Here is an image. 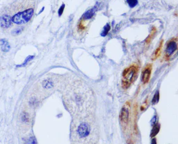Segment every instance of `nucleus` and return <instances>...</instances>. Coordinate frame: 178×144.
<instances>
[{
    "mask_svg": "<svg viewBox=\"0 0 178 144\" xmlns=\"http://www.w3.org/2000/svg\"><path fill=\"white\" fill-rule=\"evenodd\" d=\"M151 70H152V67L150 65H148L145 67L143 72H142V76H141V80L143 82V83L145 84L149 81L151 75Z\"/></svg>",
    "mask_w": 178,
    "mask_h": 144,
    "instance_id": "423d86ee",
    "label": "nucleus"
},
{
    "mask_svg": "<svg viewBox=\"0 0 178 144\" xmlns=\"http://www.w3.org/2000/svg\"><path fill=\"white\" fill-rule=\"evenodd\" d=\"M127 2L130 8H134L138 4V0H127Z\"/></svg>",
    "mask_w": 178,
    "mask_h": 144,
    "instance_id": "f8f14e48",
    "label": "nucleus"
},
{
    "mask_svg": "<svg viewBox=\"0 0 178 144\" xmlns=\"http://www.w3.org/2000/svg\"><path fill=\"white\" fill-rule=\"evenodd\" d=\"M35 143H36V142H35V139H34V137H31L27 140L26 144H35Z\"/></svg>",
    "mask_w": 178,
    "mask_h": 144,
    "instance_id": "f3484780",
    "label": "nucleus"
},
{
    "mask_svg": "<svg viewBox=\"0 0 178 144\" xmlns=\"http://www.w3.org/2000/svg\"><path fill=\"white\" fill-rule=\"evenodd\" d=\"M22 29H20V28H19V29H15L14 31H13L12 34L13 35H19V34H20V33H22Z\"/></svg>",
    "mask_w": 178,
    "mask_h": 144,
    "instance_id": "dca6fc26",
    "label": "nucleus"
},
{
    "mask_svg": "<svg viewBox=\"0 0 178 144\" xmlns=\"http://www.w3.org/2000/svg\"><path fill=\"white\" fill-rule=\"evenodd\" d=\"M44 86L45 87H46V88H50V87H52V83L50 81H45L44 83Z\"/></svg>",
    "mask_w": 178,
    "mask_h": 144,
    "instance_id": "a211bd4d",
    "label": "nucleus"
},
{
    "mask_svg": "<svg viewBox=\"0 0 178 144\" xmlns=\"http://www.w3.org/2000/svg\"><path fill=\"white\" fill-rule=\"evenodd\" d=\"M34 13V9L33 8H28L27 10L21 11L14 15L12 18V22L17 24H22L27 23L31 20Z\"/></svg>",
    "mask_w": 178,
    "mask_h": 144,
    "instance_id": "f03ea898",
    "label": "nucleus"
},
{
    "mask_svg": "<svg viewBox=\"0 0 178 144\" xmlns=\"http://www.w3.org/2000/svg\"><path fill=\"white\" fill-rule=\"evenodd\" d=\"M138 74V67L136 65H132L125 69L123 72V85L128 87L136 80Z\"/></svg>",
    "mask_w": 178,
    "mask_h": 144,
    "instance_id": "f257e3e1",
    "label": "nucleus"
},
{
    "mask_svg": "<svg viewBox=\"0 0 178 144\" xmlns=\"http://www.w3.org/2000/svg\"><path fill=\"white\" fill-rule=\"evenodd\" d=\"M22 120L23 122H27L29 121V115L27 113H23V114L22 116Z\"/></svg>",
    "mask_w": 178,
    "mask_h": 144,
    "instance_id": "2eb2a0df",
    "label": "nucleus"
},
{
    "mask_svg": "<svg viewBox=\"0 0 178 144\" xmlns=\"http://www.w3.org/2000/svg\"><path fill=\"white\" fill-rule=\"evenodd\" d=\"M157 121H158V118H157V115H155L154 117H153L152 119H151V126H154L155 125H156L157 123Z\"/></svg>",
    "mask_w": 178,
    "mask_h": 144,
    "instance_id": "4468645a",
    "label": "nucleus"
},
{
    "mask_svg": "<svg viewBox=\"0 0 178 144\" xmlns=\"http://www.w3.org/2000/svg\"><path fill=\"white\" fill-rule=\"evenodd\" d=\"M110 29H111V27L109 26V24H107L105 26V27H104V29H103L102 32L101 33V35H102V36H103V37L106 36V35H107L109 31H110Z\"/></svg>",
    "mask_w": 178,
    "mask_h": 144,
    "instance_id": "9d476101",
    "label": "nucleus"
},
{
    "mask_svg": "<svg viewBox=\"0 0 178 144\" xmlns=\"http://www.w3.org/2000/svg\"><path fill=\"white\" fill-rule=\"evenodd\" d=\"M64 8H65V4H63L62 6H61V8H59V16H61V15H62L63 10H64Z\"/></svg>",
    "mask_w": 178,
    "mask_h": 144,
    "instance_id": "6ab92c4d",
    "label": "nucleus"
},
{
    "mask_svg": "<svg viewBox=\"0 0 178 144\" xmlns=\"http://www.w3.org/2000/svg\"><path fill=\"white\" fill-rule=\"evenodd\" d=\"M177 49V44L175 40H171L166 45V54L167 56H170Z\"/></svg>",
    "mask_w": 178,
    "mask_h": 144,
    "instance_id": "39448f33",
    "label": "nucleus"
},
{
    "mask_svg": "<svg viewBox=\"0 0 178 144\" xmlns=\"http://www.w3.org/2000/svg\"><path fill=\"white\" fill-rule=\"evenodd\" d=\"M151 144H157V139L155 138H153L151 141Z\"/></svg>",
    "mask_w": 178,
    "mask_h": 144,
    "instance_id": "aec40b11",
    "label": "nucleus"
},
{
    "mask_svg": "<svg viewBox=\"0 0 178 144\" xmlns=\"http://www.w3.org/2000/svg\"><path fill=\"white\" fill-rule=\"evenodd\" d=\"M97 4H97L96 6L93 7V8L90 9V10H89V11H87V12H86L84 14V15H83V17H82V18H83L84 20H89V19H91L92 17L94 15L95 11H97Z\"/></svg>",
    "mask_w": 178,
    "mask_h": 144,
    "instance_id": "0eeeda50",
    "label": "nucleus"
},
{
    "mask_svg": "<svg viewBox=\"0 0 178 144\" xmlns=\"http://www.w3.org/2000/svg\"><path fill=\"white\" fill-rule=\"evenodd\" d=\"M159 91H157V92L155 93V94L154 95V97H153L152 100V103L153 105L157 104V103L159 102Z\"/></svg>",
    "mask_w": 178,
    "mask_h": 144,
    "instance_id": "9b49d317",
    "label": "nucleus"
},
{
    "mask_svg": "<svg viewBox=\"0 0 178 144\" xmlns=\"http://www.w3.org/2000/svg\"><path fill=\"white\" fill-rule=\"evenodd\" d=\"M160 127H161V125L158 123L153 126V128L152 129L151 134H150L151 137H154V136H156L157 134L159 133V130H160Z\"/></svg>",
    "mask_w": 178,
    "mask_h": 144,
    "instance_id": "1a4fd4ad",
    "label": "nucleus"
},
{
    "mask_svg": "<svg viewBox=\"0 0 178 144\" xmlns=\"http://www.w3.org/2000/svg\"><path fill=\"white\" fill-rule=\"evenodd\" d=\"M0 43H1V50H2L4 52H8L9 50H10V44H9V43L6 40H5V39H1V40H0Z\"/></svg>",
    "mask_w": 178,
    "mask_h": 144,
    "instance_id": "6e6552de",
    "label": "nucleus"
},
{
    "mask_svg": "<svg viewBox=\"0 0 178 144\" xmlns=\"http://www.w3.org/2000/svg\"><path fill=\"white\" fill-rule=\"evenodd\" d=\"M33 58H34V56L33 55H29V56H28V57L27 58H26V60H24V63H22V65H18V66H17L18 67H24L28 63H29V62L30 61V60H32Z\"/></svg>",
    "mask_w": 178,
    "mask_h": 144,
    "instance_id": "ddd939ff",
    "label": "nucleus"
},
{
    "mask_svg": "<svg viewBox=\"0 0 178 144\" xmlns=\"http://www.w3.org/2000/svg\"><path fill=\"white\" fill-rule=\"evenodd\" d=\"M12 24V18L9 15L4 14L0 17V26L4 29L10 27Z\"/></svg>",
    "mask_w": 178,
    "mask_h": 144,
    "instance_id": "20e7f679",
    "label": "nucleus"
},
{
    "mask_svg": "<svg viewBox=\"0 0 178 144\" xmlns=\"http://www.w3.org/2000/svg\"><path fill=\"white\" fill-rule=\"evenodd\" d=\"M130 105L125 104L121 109V113H120V120L123 124L127 125L129 122V119H130Z\"/></svg>",
    "mask_w": 178,
    "mask_h": 144,
    "instance_id": "7ed1b4c3",
    "label": "nucleus"
}]
</instances>
